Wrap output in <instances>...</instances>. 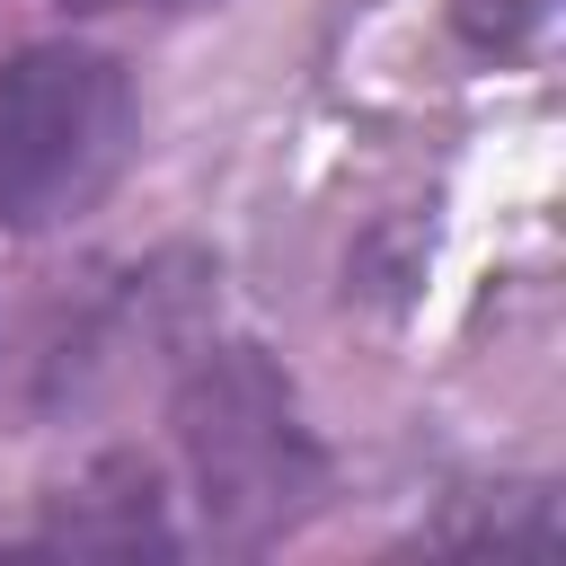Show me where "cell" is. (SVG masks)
Returning a JSON list of instances; mask_svg holds the SVG:
<instances>
[{
    "mask_svg": "<svg viewBox=\"0 0 566 566\" xmlns=\"http://www.w3.org/2000/svg\"><path fill=\"white\" fill-rule=\"evenodd\" d=\"M177 442H186V469H195V504H203V531L221 548H265L283 539L318 486H327V460L283 389V371L256 354V345H221L186 371L177 389Z\"/></svg>",
    "mask_w": 566,
    "mask_h": 566,
    "instance_id": "1",
    "label": "cell"
},
{
    "mask_svg": "<svg viewBox=\"0 0 566 566\" xmlns=\"http://www.w3.org/2000/svg\"><path fill=\"white\" fill-rule=\"evenodd\" d=\"M133 159V80L97 44H27L0 62V230L80 221Z\"/></svg>",
    "mask_w": 566,
    "mask_h": 566,
    "instance_id": "2",
    "label": "cell"
},
{
    "mask_svg": "<svg viewBox=\"0 0 566 566\" xmlns=\"http://www.w3.org/2000/svg\"><path fill=\"white\" fill-rule=\"evenodd\" d=\"M539 9H548V0H460V35L495 53V44H522V27H531Z\"/></svg>",
    "mask_w": 566,
    "mask_h": 566,
    "instance_id": "3",
    "label": "cell"
}]
</instances>
